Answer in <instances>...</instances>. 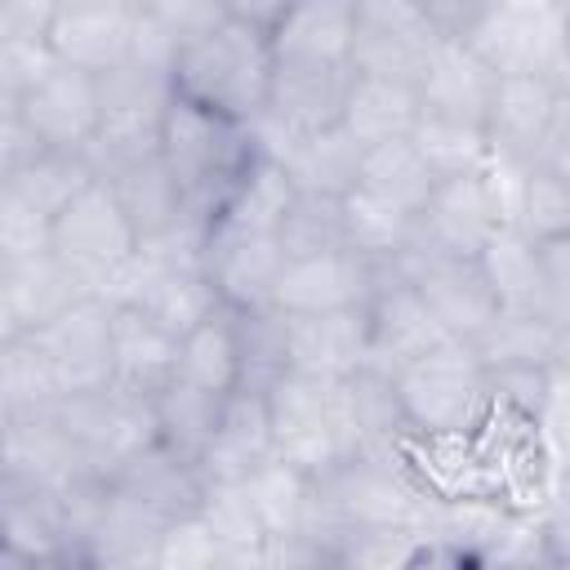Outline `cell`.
I'll use <instances>...</instances> for the list:
<instances>
[{
	"label": "cell",
	"mask_w": 570,
	"mask_h": 570,
	"mask_svg": "<svg viewBox=\"0 0 570 570\" xmlns=\"http://www.w3.org/2000/svg\"><path fill=\"white\" fill-rule=\"evenodd\" d=\"M272 76H276L272 31L232 13L205 36L178 45L174 58V94L240 125L267 111Z\"/></svg>",
	"instance_id": "1"
},
{
	"label": "cell",
	"mask_w": 570,
	"mask_h": 570,
	"mask_svg": "<svg viewBox=\"0 0 570 570\" xmlns=\"http://www.w3.org/2000/svg\"><path fill=\"white\" fill-rule=\"evenodd\" d=\"M160 156L183 187L187 214L200 223H214V214L232 200V191L240 187L258 151L249 138V125L205 111L187 98H174L160 120Z\"/></svg>",
	"instance_id": "2"
},
{
	"label": "cell",
	"mask_w": 570,
	"mask_h": 570,
	"mask_svg": "<svg viewBox=\"0 0 570 570\" xmlns=\"http://www.w3.org/2000/svg\"><path fill=\"white\" fill-rule=\"evenodd\" d=\"M272 441L276 459L321 476L361 450V428L347 401V379L289 370L272 392Z\"/></svg>",
	"instance_id": "3"
},
{
	"label": "cell",
	"mask_w": 570,
	"mask_h": 570,
	"mask_svg": "<svg viewBox=\"0 0 570 570\" xmlns=\"http://www.w3.org/2000/svg\"><path fill=\"white\" fill-rule=\"evenodd\" d=\"M392 379L419 441L472 436L490 419V374L463 338H445L428 356L401 365Z\"/></svg>",
	"instance_id": "4"
},
{
	"label": "cell",
	"mask_w": 570,
	"mask_h": 570,
	"mask_svg": "<svg viewBox=\"0 0 570 570\" xmlns=\"http://www.w3.org/2000/svg\"><path fill=\"white\" fill-rule=\"evenodd\" d=\"M138 227L129 223L120 196L111 183H89L53 223H49V249L67 263V272L85 285V294H102L116 281V272L138 254Z\"/></svg>",
	"instance_id": "5"
},
{
	"label": "cell",
	"mask_w": 570,
	"mask_h": 570,
	"mask_svg": "<svg viewBox=\"0 0 570 570\" xmlns=\"http://www.w3.org/2000/svg\"><path fill=\"white\" fill-rule=\"evenodd\" d=\"M499 76H548L570 49L566 0H490L463 36Z\"/></svg>",
	"instance_id": "6"
},
{
	"label": "cell",
	"mask_w": 570,
	"mask_h": 570,
	"mask_svg": "<svg viewBox=\"0 0 570 570\" xmlns=\"http://www.w3.org/2000/svg\"><path fill=\"white\" fill-rule=\"evenodd\" d=\"M53 414L62 419V428L71 432L76 450L85 454L89 472L107 476L116 468H125L134 454H142L147 445L160 441V423H156V401L142 392H129L120 383L94 387V392H76L62 396L53 405Z\"/></svg>",
	"instance_id": "7"
},
{
	"label": "cell",
	"mask_w": 570,
	"mask_h": 570,
	"mask_svg": "<svg viewBox=\"0 0 570 570\" xmlns=\"http://www.w3.org/2000/svg\"><path fill=\"white\" fill-rule=\"evenodd\" d=\"M445 31L419 0H356L352 67L361 76H387L419 85Z\"/></svg>",
	"instance_id": "8"
},
{
	"label": "cell",
	"mask_w": 570,
	"mask_h": 570,
	"mask_svg": "<svg viewBox=\"0 0 570 570\" xmlns=\"http://www.w3.org/2000/svg\"><path fill=\"white\" fill-rule=\"evenodd\" d=\"M396 267L428 298V307L436 312V321L454 338H463V343H472L494 321V312H499V298H494L481 263L476 258H463V254H445V249L419 240V232H414L410 249L396 258Z\"/></svg>",
	"instance_id": "9"
},
{
	"label": "cell",
	"mask_w": 570,
	"mask_h": 570,
	"mask_svg": "<svg viewBox=\"0 0 570 570\" xmlns=\"http://www.w3.org/2000/svg\"><path fill=\"white\" fill-rule=\"evenodd\" d=\"M111 316L116 303L102 294H80L71 307H62L49 325L31 330L40 356L53 370V383L62 396L107 387L116 379L111 361Z\"/></svg>",
	"instance_id": "10"
},
{
	"label": "cell",
	"mask_w": 570,
	"mask_h": 570,
	"mask_svg": "<svg viewBox=\"0 0 570 570\" xmlns=\"http://www.w3.org/2000/svg\"><path fill=\"white\" fill-rule=\"evenodd\" d=\"M134 36H138V0H53L45 13V40L53 58L94 76L125 62Z\"/></svg>",
	"instance_id": "11"
},
{
	"label": "cell",
	"mask_w": 570,
	"mask_h": 570,
	"mask_svg": "<svg viewBox=\"0 0 570 570\" xmlns=\"http://www.w3.org/2000/svg\"><path fill=\"white\" fill-rule=\"evenodd\" d=\"M289 254L281 232L245 227L232 218H214L205 232V272L218 285L227 307H263L276 294Z\"/></svg>",
	"instance_id": "12"
},
{
	"label": "cell",
	"mask_w": 570,
	"mask_h": 570,
	"mask_svg": "<svg viewBox=\"0 0 570 570\" xmlns=\"http://www.w3.org/2000/svg\"><path fill=\"white\" fill-rule=\"evenodd\" d=\"M9 107H18V116L49 151H85L102 129V80L94 71L53 62Z\"/></svg>",
	"instance_id": "13"
},
{
	"label": "cell",
	"mask_w": 570,
	"mask_h": 570,
	"mask_svg": "<svg viewBox=\"0 0 570 570\" xmlns=\"http://www.w3.org/2000/svg\"><path fill=\"white\" fill-rule=\"evenodd\" d=\"M383 263L365 258L352 245H334L321 254L289 258L272 303L289 316H312V312H343V307H365L379 289Z\"/></svg>",
	"instance_id": "14"
},
{
	"label": "cell",
	"mask_w": 570,
	"mask_h": 570,
	"mask_svg": "<svg viewBox=\"0 0 570 570\" xmlns=\"http://www.w3.org/2000/svg\"><path fill=\"white\" fill-rule=\"evenodd\" d=\"M508 223L503 209V191L490 174V165L481 174H463V178H441L428 209L419 214V240L445 249V254H463L476 258L485 249V240Z\"/></svg>",
	"instance_id": "15"
},
{
	"label": "cell",
	"mask_w": 570,
	"mask_h": 570,
	"mask_svg": "<svg viewBox=\"0 0 570 570\" xmlns=\"http://www.w3.org/2000/svg\"><path fill=\"white\" fill-rule=\"evenodd\" d=\"M445 338H454V334L436 321L428 298L401 276L396 263H383L379 289L370 298V365L396 374L401 365L428 356Z\"/></svg>",
	"instance_id": "16"
},
{
	"label": "cell",
	"mask_w": 570,
	"mask_h": 570,
	"mask_svg": "<svg viewBox=\"0 0 570 570\" xmlns=\"http://www.w3.org/2000/svg\"><path fill=\"white\" fill-rule=\"evenodd\" d=\"M0 476L40 485V490H62V485H71L80 476H98V472H89V463L76 450L62 419L53 410H40V414L0 419Z\"/></svg>",
	"instance_id": "17"
},
{
	"label": "cell",
	"mask_w": 570,
	"mask_h": 570,
	"mask_svg": "<svg viewBox=\"0 0 570 570\" xmlns=\"http://www.w3.org/2000/svg\"><path fill=\"white\" fill-rule=\"evenodd\" d=\"M557 116H561V98L548 76H499V89L485 116V138L494 160H508V165L543 160Z\"/></svg>",
	"instance_id": "18"
},
{
	"label": "cell",
	"mask_w": 570,
	"mask_h": 570,
	"mask_svg": "<svg viewBox=\"0 0 570 570\" xmlns=\"http://www.w3.org/2000/svg\"><path fill=\"white\" fill-rule=\"evenodd\" d=\"M76 566V548L58 521L53 490L0 476V570Z\"/></svg>",
	"instance_id": "19"
},
{
	"label": "cell",
	"mask_w": 570,
	"mask_h": 570,
	"mask_svg": "<svg viewBox=\"0 0 570 570\" xmlns=\"http://www.w3.org/2000/svg\"><path fill=\"white\" fill-rule=\"evenodd\" d=\"M272 454H276V441H272L267 392L236 387L223 401V419L214 436L196 454V472L205 476V485H232V481L254 476Z\"/></svg>",
	"instance_id": "20"
},
{
	"label": "cell",
	"mask_w": 570,
	"mask_h": 570,
	"mask_svg": "<svg viewBox=\"0 0 570 570\" xmlns=\"http://www.w3.org/2000/svg\"><path fill=\"white\" fill-rule=\"evenodd\" d=\"M80 294L85 285L67 272V263L53 249L27 258H0V338L49 325Z\"/></svg>",
	"instance_id": "21"
},
{
	"label": "cell",
	"mask_w": 570,
	"mask_h": 570,
	"mask_svg": "<svg viewBox=\"0 0 570 570\" xmlns=\"http://www.w3.org/2000/svg\"><path fill=\"white\" fill-rule=\"evenodd\" d=\"M499 89V71L459 36H445L419 80V107L423 116H445V120H468L485 125L490 102Z\"/></svg>",
	"instance_id": "22"
},
{
	"label": "cell",
	"mask_w": 570,
	"mask_h": 570,
	"mask_svg": "<svg viewBox=\"0 0 570 570\" xmlns=\"http://www.w3.org/2000/svg\"><path fill=\"white\" fill-rule=\"evenodd\" d=\"M352 80H356V67L276 58V76H272V102H267V111L281 116L294 134H312V129L343 125V107H347Z\"/></svg>",
	"instance_id": "23"
},
{
	"label": "cell",
	"mask_w": 570,
	"mask_h": 570,
	"mask_svg": "<svg viewBox=\"0 0 570 570\" xmlns=\"http://www.w3.org/2000/svg\"><path fill=\"white\" fill-rule=\"evenodd\" d=\"M361 365H370V303L343 312L289 316V370L347 379Z\"/></svg>",
	"instance_id": "24"
},
{
	"label": "cell",
	"mask_w": 570,
	"mask_h": 570,
	"mask_svg": "<svg viewBox=\"0 0 570 570\" xmlns=\"http://www.w3.org/2000/svg\"><path fill=\"white\" fill-rule=\"evenodd\" d=\"M494 298L503 312H525V316H548L557 321V303H552V281H548V263H543V245L530 240L517 227H499L485 249L476 254Z\"/></svg>",
	"instance_id": "25"
},
{
	"label": "cell",
	"mask_w": 570,
	"mask_h": 570,
	"mask_svg": "<svg viewBox=\"0 0 570 570\" xmlns=\"http://www.w3.org/2000/svg\"><path fill=\"white\" fill-rule=\"evenodd\" d=\"M111 485L120 494H129L134 503H142L147 512H156L160 521L191 517V512H200V499H205V476L196 472V459L169 450L165 441L147 445L125 468H116Z\"/></svg>",
	"instance_id": "26"
},
{
	"label": "cell",
	"mask_w": 570,
	"mask_h": 570,
	"mask_svg": "<svg viewBox=\"0 0 570 570\" xmlns=\"http://www.w3.org/2000/svg\"><path fill=\"white\" fill-rule=\"evenodd\" d=\"M490 174H494V183L503 191L508 227L525 232L539 245L570 236V178H561L543 160H534V165L490 160Z\"/></svg>",
	"instance_id": "27"
},
{
	"label": "cell",
	"mask_w": 570,
	"mask_h": 570,
	"mask_svg": "<svg viewBox=\"0 0 570 570\" xmlns=\"http://www.w3.org/2000/svg\"><path fill=\"white\" fill-rule=\"evenodd\" d=\"M178 347H183V338L169 334L160 321H151L142 307L116 303V316H111L116 379L111 383L142 392V396H156L165 383L178 379Z\"/></svg>",
	"instance_id": "28"
},
{
	"label": "cell",
	"mask_w": 570,
	"mask_h": 570,
	"mask_svg": "<svg viewBox=\"0 0 570 570\" xmlns=\"http://www.w3.org/2000/svg\"><path fill=\"white\" fill-rule=\"evenodd\" d=\"M352 40H356V0H294L289 13L272 27L276 58H294V62L352 67Z\"/></svg>",
	"instance_id": "29"
},
{
	"label": "cell",
	"mask_w": 570,
	"mask_h": 570,
	"mask_svg": "<svg viewBox=\"0 0 570 570\" xmlns=\"http://www.w3.org/2000/svg\"><path fill=\"white\" fill-rule=\"evenodd\" d=\"M165 525L169 521H160L142 503H134L129 494L107 485V503H102V512L85 539V561L107 566V570H156Z\"/></svg>",
	"instance_id": "30"
},
{
	"label": "cell",
	"mask_w": 570,
	"mask_h": 570,
	"mask_svg": "<svg viewBox=\"0 0 570 570\" xmlns=\"http://www.w3.org/2000/svg\"><path fill=\"white\" fill-rule=\"evenodd\" d=\"M89 183H98L85 151H40L13 174H0V200L53 223Z\"/></svg>",
	"instance_id": "31"
},
{
	"label": "cell",
	"mask_w": 570,
	"mask_h": 570,
	"mask_svg": "<svg viewBox=\"0 0 570 570\" xmlns=\"http://www.w3.org/2000/svg\"><path fill=\"white\" fill-rule=\"evenodd\" d=\"M361 160H365V147L347 134V125H330V129L298 134L281 165L298 191L343 200L361 183Z\"/></svg>",
	"instance_id": "32"
},
{
	"label": "cell",
	"mask_w": 570,
	"mask_h": 570,
	"mask_svg": "<svg viewBox=\"0 0 570 570\" xmlns=\"http://www.w3.org/2000/svg\"><path fill=\"white\" fill-rule=\"evenodd\" d=\"M423 107H419V85L405 80H387V76H361L352 80L347 107H343V125L361 147H379L392 138H410L419 125Z\"/></svg>",
	"instance_id": "33"
},
{
	"label": "cell",
	"mask_w": 570,
	"mask_h": 570,
	"mask_svg": "<svg viewBox=\"0 0 570 570\" xmlns=\"http://www.w3.org/2000/svg\"><path fill=\"white\" fill-rule=\"evenodd\" d=\"M102 183H111V191L120 196L129 223L138 227V240H156V236L174 232L183 218H191L187 214V200H183V187L169 174V165H165L160 151L147 156V160H134V165L116 169Z\"/></svg>",
	"instance_id": "34"
},
{
	"label": "cell",
	"mask_w": 570,
	"mask_h": 570,
	"mask_svg": "<svg viewBox=\"0 0 570 570\" xmlns=\"http://www.w3.org/2000/svg\"><path fill=\"white\" fill-rule=\"evenodd\" d=\"M200 517L209 521L218 539V570H267V525L245 490V481L232 485H205Z\"/></svg>",
	"instance_id": "35"
},
{
	"label": "cell",
	"mask_w": 570,
	"mask_h": 570,
	"mask_svg": "<svg viewBox=\"0 0 570 570\" xmlns=\"http://www.w3.org/2000/svg\"><path fill=\"white\" fill-rule=\"evenodd\" d=\"M436 174L432 165L423 160V151L414 147V138H392V142H379V147H365V160H361V183L370 196L405 209V214H423L432 191H436Z\"/></svg>",
	"instance_id": "36"
},
{
	"label": "cell",
	"mask_w": 570,
	"mask_h": 570,
	"mask_svg": "<svg viewBox=\"0 0 570 570\" xmlns=\"http://www.w3.org/2000/svg\"><path fill=\"white\" fill-rule=\"evenodd\" d=\"M236 312V352H240V387L272 392L289 374V316L276 303L232 307Z\"/></svg>",
	"instance_id": "37"
},
{
	"label": "cell",
	"mask_w": 570,
	"mask_h": 570,
	"mask_svg": "<svg viewBox=\"0 0 570 570\" xmlns=\"http://www.w3.org/2000/svg\"><path fill=\"white\" fill-rule=\"evenodd\" d=\"M178 379L209 387V392L240 387V352H236V312L232 307H218L209 321H200L191 334H183Z\"/></svg>",
	"instance_id": "38"
},
{
	"label": "cell",
	"mask_w": 570,
	"mask_h": 570,
	"mask_svg": "<svg viewBox=\"0 0 570 570\" xmlns=\"http://www.w3.org/2000/svg\"><path fill=\"white\" fill-rule=\"evenodd\" d=\"M419 232V218L370 196L365 187L343 196V240L374 263H396Z\"/></svg>",
	"instance_id": "39"
},
{
	"label": "cell",
	"mask_w": 570,
	"mask_h": 570,
	"mask_svg": "<svg viewBox=\"0 0 570 570\" xmlns=\"http://www.w3.org/2000/svg\"><path fill=\"white\" fill-rule=\"evenodd\" d=\"M557 334L561 325L548 316H525V312H494V321L472 338V352L481 356L485 370L503 365H552L557 361Z\"/></svg>",
	"instance_id": "40"
},
{
	"label": "cell",
	"mask_w": 570,
	"mask_h": 570,
	"mask_svg": "<svg viewBox=\"0 0 570 570\" xmlns=\"http://www.w3.org/2000/svg\"><path fill=\"white\" fill-rule=\"evenodd\" d=\"M156 423H160V441L187 459H196L205 450V441L214 436L218 419H223V401L227 392H209V387H196L187 379H174L165 383L156 396Z\"/></svg>",
	"instance_id": "41"
},
{
	"label": "cell",
	"mask_w": 570,
	"mask_h": 570,
	"mask_svg": "<svg viewBox=\"0 0 570 570\" xmlns=\"http://www.w3.org/2000/svg\"><path fill=\"white\" fill-rule=\"evenodd\" d=\"M62 401L49 361L40 356L31 334L0 338V419L13 414H40Z\"/></svg>",
	"instance_id": "42"
},
{
	"label": "cell",
	"mask_w": 570,
	"mask_h": 570,
	"mask_svg": "<svg viewBox=\"0 0 570 570\" xmlns=\"http://www.w3.org/2000/svg\"><path fill=\"white\" fill-rule=\"evenodd\" d=\"M347 401L361 428V445H410L414 428L405 419L396 379L379 365H361L356 374H347Z\"/></svg>",
	"instance_id": "43"
},
{
	"label": "cell",
	"mask_w": 570,
	"mask_h": 570,
	"mask_svg": "<svg viewBox=\"0 0 570 570\" xmlns=\"http://www.w3.org/2000/svg\"><path fill=\"white\" fill-rule=\"evenodd\" d=\"M414 147L423 151V160L432 165L436 178H463V174H481L494 151L485 138V125H468V120H445V116H419L414 125Z\"/></svg>",
	"instance_id": "44"
},
{
	"label": "cell",
	"mask_w": 570,
	"mask_h": 570,
	"mask_svg": "<svg viewBox=\"0 0 570 570\" xmlns=\"http://www.w3.org/2000/svg\"><path fill=\"white\" fill-rule=\"evenodd\" d=\"M245 490H249V499H254V508L267 525V539L303 530L307 508H312V472L272 454L254 476H245Z\"/></svg>",
	"instance_id": "45"
},
{
	"label": "cell",
	"mask_w": 570,
	"mask_h": 570,
	"mask_svg": "<svg viewBox=\"0 0 570 570\" xmlns=\"http://www.w3.org/2000/svg\"><path fill=\"white\" fill-rule=\"evenodd\" d=\"M53 62L45 22L0 18V102H18Z\"/></svg>",
	"instance_id": "46"
},
{
	"label": "cell",
	"mask_w": 570,
	"mask_h": 570,
	"mask_svg": "<svg viewBox=\"0 0 570 570\" xmlns=\"http://www.w3.org/2000/svg\"><path fill=\"white\" fill-rule=\"evenodd\" d=\"M281 240H285V254L289 258L347 245L343 240V200L298 191L294 205H289V214H285V223H281Z\"/></svg>",
	"instance_id": "47"
},
{
	"label": "cell",
	"mask_w": 570,
	"mask_h": 570,
	"mask_svg": "<svg viewBox=\"0 0 570 570\" xmlns=\"http://www.w3.org/2000/svg\"><path fill=\"white\" fill-rule=\"evenodd\" d=\"M218 552L223 548H218L209 521L200 512H191V517H178L165 525L156 570H218Z\"/></svg>",
	"instance_id": "48"
},
{
	"label": "cell",
	"mask_w": 570,
	"mask_h": 570,
	"mask_svg": "<svg viewBox=\"0 0 570 570\" xmlns=\"http://www.w3.org/2000/svg\"><path fill=\"white\" fill-rule=\"evenodd\" d=\"M485 374H490V410L534 423V414L548 396L552 365H503V370H485Z\"/></svg>",
	"instance_id": "49"
},
{
	"label": "cell",
	"mask_w": 570,
	"mask_h": 570,
	"mask_svg": "<svg viewBox=\"0 0 570 570\" xmlns=\"http://www.w3.org/2000/svg\"><path fill=\"white\" fill-rule=\"evenodd\" d=\"M534 436L548 454V463L557 472H570V365L552 361V379H548V396L534 414Z\"/></svg>",
	"instance_id": "50"
},
{
	"label": "cell",
	"mask_w": 570,
	"mask_h": 570,
	"mask_svg": "<svg viewBox=\"0 0 570 570\" xmlns=\"http://www.w3.org/2000/svg\"><path fill=\"white\" fill-rule=\"evenodd\" d=\"M138 9L165 31L174 36L178 45L205 36L209 27H218L227 18V4L223 0H138Z\"/></svg>",
	"instance_id": "51"
},
{
	"label": "cell",
	"mask_w": 570,
	"mask_h": 570,
	"mask_svg": "<svg viewBox=\"0 0 570 570\" xmlns=\"http://www.w3.org/2000/svg\"><path fill=\"white\" fill-rule=\"evenodd\" d=\"M40 151H49V147H45V142L36 138V129L18 116V107L0 102V174L22 169V165L36 160Z\"/></svg>",
	"instance_id": "52"
},
{
	"label": "cell",
	"mask_w": 570,
	"mask_h": 570,
	"mask_svg": "<svg viewBox=\"0 0 570 570\" xmlns=\"http://www.w3.org/2000/svg\"><path fill=\"white\" fill-rule=\"evenodd\" d=\"M419 4L428 9V18H432L445 36H459V40H463V36L472 31V22L485 13L490 0H419Z\"/></svg>",
	"instance_id": "53"
},
{
	"label": "cell",
	"mask_w": 570,
	"mask_h": 570,
	"mask_svg": "<svg viewBox=\"0 0 570 570\" xmlns=\"http://www.w3.org/2000/svg\"><path fill=\"white\" fill-rule=\"evenodd\" d=\"M543 263H548V281H552L557 325H566V321H570V236L548 240V245H543Z\"/></svg>",
	"instance_id": "54"
},
{
	"label": "cell",
	"mask_w": 570,
	"mask_h": 570,
	"mask_svg": "<svg viewBox=\"0 0 570 570\" xmlns=\"http://www.w3.org/2000/svg\"><path fill=\"white\" fill-rule=\"evenodd\" d=\"M227 4V13L232 18H245V22H254V27H276L285 13H289V4L294 0H223Z\"/></svg>",
	"instance_id": "55"
},
{
	"label": "cell",
	"mask_w": 570,
	"mask_h": 570,
	"mask_svg": "<svg viewBox=\"0 0 570 570\" xmlns=\"http://www.w3.org/2000/svg\"><path fill=\"white\" fill-rule=\"evenodd\" d=\"M543 165H552L561 178H570V107H561V116H557V129L543 147Z\"/></svg>",
	"instance_id": "56"
},
{
	"label": "cell",
	"mask_w": 570,
	"mask_h": 570,
	"mask_svg": "<svg viewBox=\"0 0 570 570\" xmlns=\"http://www.w3.org/2000/svg\"><path fill=\"white\" fill-rule=\"evenodd\" d=\"M552 85H557V98H561V107H570V49H566L561 67L552 71Z\"/></svg>",
	"instance_id": "57"
},
{
	"label": "cell",
	"mask_w": 570,
	"mask_h": 570,
	"mask_svg": "<svg viewBox=\"0 0 570 570\" xmlns=\"http://www.w3.org/2000/svg\"><path fill=\"white\" fill-rule=\"evenodd\" d=\"M557 365H570V321H566L561 334H557Z\"/></svg>",
	"instance_id": "58"
},
{
	"label": "cell",
	"mask_w": 570,
	"mask_h": 570,
	"mask_svg": "<svg viewBox=\"0 0 570 570\" xmlns=\"http://www.w3.org/2000/svg\"><path fill=\"white\" fill-rule=\"evenodd\" d=\"M566 4H570V0H566Z\"/></svg>",
	"instance_id": "59"
}]
</instances>
